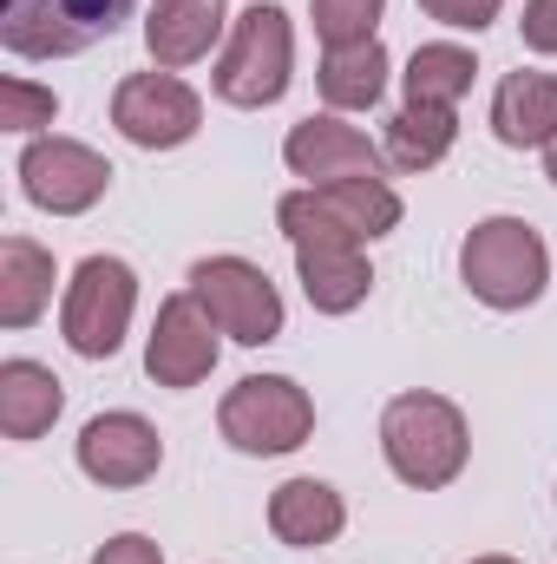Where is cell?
<instances>
[{"label":"cell","instance_id":"cell-1","mask_svg":"<svg viewBox=\"0 0 557 564\" xmlns=\"http://www.w3.org/2000/svg\"><path fill=\"white\" fill-rule=\"evenodd\" d=\"M276 224H282V237L295 243L302 289H308V302H315L321 315H348V308L368 302L374 270H368V257H361V237L341 230V224L321 210L315 191H288L276 204Z\"/></svg>","mask_w":557,"mask_h":564},{"label":"cell","instance_id":"cell-2","mask_svg":"<svg viewBox=\"0 0 557 564\" xmlns=\"http://www.w3.org/2000/svg\"><path fill=\"white\" fill-rule=\"evenodd\" d=\"M381 453L394 466V479H407L419 492H439L466 473L472 459V433H466V414L446 401V394H394L387 414H381Z\"/></svg>","mask_w":557,"mask_h":564},{"label":"cell","instance_id":"cell-3","mask_svg":"<svg viewBox=\"0 0 557 564\" xmlns=\"http://www.w3.org/2000/svg\"><path fill=\"white\" fill-rule=\"evenodd\" d=\"M459 282L485 308H532L551 282V250L525 217H485L459 243Z\"/></svg>","mask_w":557,"mask_h":564},{"label":"cell","instance_id":"cell-4","mask_svg":"<svg viewBox=\"0 0 557 564\" xmlns=\"http://www.w3.org/2000/svg\"><path fill=\"white\" fill-rule=\"evenodd\" d=\"M139 0H7L0 7V46L13 59H66L99 40H112Z\"/></svg>","mask_w":557,"mask_h":564},{"label":"cell","instance_id":"cell-5","mask_svg":"<svg viewBox=\"0 0 557 564\" xmlns=\"http://www.w3.org/2000/svg\"><path fill=\"white\" fill-rule=\"evenodd\" d=\"M288 66H295V33H288V13L276 0H256L237 13L230 26V46L217 59V99L243 106V112H263L288 93Z\"/></svg>","mask_w":557,"mask_h":564},{"label":"cell","instance_id":"cell-6","mask_svg":"<svg viewBox=\"0 0 557 564\" xmlns=\"http://www.w3.org/2000/svg\"><path fill=\"white\" fill-rule=\"evenodd\" d=\"M132 308H139V276L132 263L119 257H86L73 282H66V302H59V328H66V348L86 355V361H106L119 355L125 328H132Z\"/></svg>","mask_w":557,"mask_h":564},{"label":"cell","instance_id":"cell-7","mask_svg":"<svg viewBox=\"0 0 557 564\" xmlns=\"http://www.w3.org/2000/svg\"><path fill=\"white\" fill-rule=\"evenodd\" d=\"M217 426L237 453H295L315 433V401L288 375H250L223 394Z\"/></svg>","mask_w":557,"mask_h":564},{"label":"cell","instance_id":"cell-8","mask_svg":"<svg viewBox=\"0 0 557 564\" xmlns=\"http://www.w3.org/2000/svg\"><path fill=\"white\" fill-rule=\"evenodd\" d=\"M190 295H197L204 315H210L230 341H243V348H263V341L282 335L276 282L263 276L256 263H243V257H204V263L190 270Z\"/></svg>","mask_w":557,"mask_h":564},{"label":"cell","instance_id":"cell-9","mask_svg":"<svg viewBox=\"0 0 557 564\" xmlns=\"http://www.w3.org/2000/svg\"><path fill=\"white\" fill-rule=\"evenodd\" d=\"M20 191L53 217H79L112 191V164L79 139H33L20 151Z\"/></svg>","mask_w":557,"mask_h":564},{"label":"cell","instance_id":"cell-10","mask_svg":"<svg viewBox=\"0 0 557 564\" xmlns=\"http://www.w3.org/2000/svg\"><path fill=\"white\" fill-rule=\"evenodd\" d=\"M112 126L139 144V151H177V144L197 139L204 99L177 73H132L112 93Z\"/></svg>","mask_w":557,"mask_h":564},{"label":"cell","instance_id":"cell-11","mask_svg":"<svg viewBox=\"0 0 557 564\" xmlns=\"http://www.w3.org/2000/svg\"><path fill=\"white\" fill-rule=\"evenodd\" d=\"M217 322L204 315V302L190 295V289H177V295H164L157 302V322H151V341H144V375L157 381V388H197V381H210V368H217Z\"/></svg>","mask_w":557,"mask_h":564},{"label":"cell","instance_id":"cell-12","mask_svg":"<svg viewBox=\"0 0 557 564\" xmlns=\"http://www.w3.org/2000/svg\"><path fill=\"white\" fill-rule=\"evenodd\" d=\"M157 466H164V440H157V426L144 414H92L79 426V473L92 486L132 492Z\"/></svg>","mask_w":557,"mask_h":564},{"label":"cell","instance_id":"cell-13","mask_svg":"<svg viewBox=\"0 0 557 564\" xmlns=\"http://www.w3.org/2000/svg\"><path fill=\"white\" fill-rule=\"evenodd\" d=\"M282 158H288V171H295V177H308V184H335V177H381V164H387V151H381V144L368 139V132H354V126H341L335 112L288 126Z\"/></svg>","mask_w":557,"mask_h":564},{"label":"cell","instance_id":"cell-14","mask_svg":"<svg viewBox=\"0 0 557 564\" xmlns=\"http://www.w3.org/2000/svg\"><path fill=\"white\" fill-rule=\"evenodd\" d=\"M223 0H151V13H144V46H151V59L164 66V73H177V66H197L217 40H223Z\"/></svg>","mask_w":557,"mask_h":564},{"label":"cell","instance_id":"cell-15","mask_svg":"<svg viewBox=\"0 0 557 564\" xmlns=\"http://www.w3.org/2000/svg\"><path fill=\"white\" fill-rule=\"evenodd\" d=\"M341 525H348V506H341V492L328 479H282L270 492V532L282 545H295V552L335 545Z\"/></svg>","mask_w":557,"mask_h":564},{"label":"cell","instance_id":"cell-16","mask_svg":"<svg viewBox=\"0 0 557 564\" xmlns=\"http://www.w3.org/2000/svg\"><path fill=\"white\" fill-rule=\"evenodd\" d=\"M492 132L512 151L557 139V73H505L492 93Z\"/></svg>","mask_w":557,"mask_h":564},{"label":"cell","instance_id":"cell-17","mask_svg":"<svg viewBox=\"0 0 557 564\" xmlns=\"http://www.w3.org/2000/svg\"><path fill=\"white\" fill-rule=\"evenodd\" d=\"M59 408H66V388H59L53 368H40L26 355L0 361V433L7 440H40L59 421Z\"/></svg>","mask_w":557,"mask_h":564},{"label":"cell","instance_id":"cell-18","mask_svg":"<svg viewBox=\"0 0 557 564\" xmlns=\"http://www.w3.org/2000/svg\"><path fill=\"white\" fill-rule=\"evenodd\" d=\"M315 86H321V99H328L335 112H368V106H381V93H387V46H381V40L328 46Z\"/></svg>","mask_w":557,"mask_h":564},{"label":"cell","instance_id":"cell-19","mask_svg":"<svg viewBox=\"0 0 557 564\" xmlns=\"http://www.w3.org/2000/svg\"><path fill=\"white\" fill-rule=\"evenodd\" d=\"M46 302H53V250H40L33 237H7L0 243V322L33 328Z\"/></svg>","mask_w":557,"mask_h":564},{"label":"cell","instance_id":"cell-20","mask_svg":"<svg viewBox=\"0 0 557 564\" xmlns=\"http://www.w3.org/2000/svg\"><path fill=\"white\" fill-rule=\"evenodd\" d=\"M452 139H459V112L452 106H401L394 119H387V171H433L446 151H452Z\"/></svg>","mask_w":557,"mask_h":564},{"label":"cell","instance_id":"cell-21","mask_svg":"<svg viewBox=\"0 0 557 564\" xmlns=\"http://www.w3.org/2000/svg\"><path fill=\"white\" fill-rule=\"evenodd\" d=\"M308 191H315L321 210H328L341 230H354L361 243L401 230V197H394L387 177H335V184H308Z\"/></svg>","mask_w":557,"mask_h":564},{"label":"cell","instance_id":"cell-22","mask_svg":"<svg viewBox=\"0 0 557 564\" xmlns=\"http://www.w3.org/2000/svg\"><path fill=\"white\" fill-rule=\"evenodd\" d=\"M472 53L466 46H452V40H433V46H414V59H407V73H401V86H407V99L414 106H459L466 93H472Z\"/></svg>","mask_w":557,"mask_h":564},{"label":"cell","instance_id":"cell-23","mask_svg":"<svg viewBox=\"0 0 557 564\" xmlns=\"http://www.w3.org/2000/svg\"><path fill=\"white\" fill-rule=\"evenodd\" d=\"M381 7H387V0H308L315 33H321L328 46H361V40H374Z\"/></svg>","mask_w":557,"mask_h":564},{"label":"cell","instance_id":"cell-24","mask_svg":"<svg viewBox=\"0 0 557 564\" xmlns=\"http://www.w3.org/2000/svg\"><path fill=\"white\" fill-rule=\"evenodd\" d=\"M59 119V99H53V86H33V79H0V126L7 132H40V126H53Z\"/></svg>","mask_w":557,"mask_h":564},{"label":"cell","instance_id":"cell-25","mask_svg":"<svg viewBox=\"0 0 557 564\" xmlns=\"http://www.w3.org/2000/svg\"><path fill=\"white\" fill-rule=\"evenodd\" d=\"M499 7H505V0H419V13H433L439 26H459V33L492 26V20H499Z\"/></svg>","mask_w":557,"mask_h":564},{"label":"cell","instance_id":"cell-26","mask_svg":"<svg viewBox=\"0 0 557 564\" xmlns=\"http://www.w3.org/2000/svg\"><path fill=\"white\" fill-rule=\"evenodd\" d=\"M92 564H164V552H157L144 532H119V539H106V545L92 552Z\"/></svg>","mask_w":557,"mask_h":564},{"label":"cell","instance_id":"cell-27","mask_svg":"<svg viewBox=\"0 0 557 564\" xmlns=\"http://www.w3.org/2000/svg\"><path fill=\"white\" fill-rule=\"evenodd\" d=\"M525 46L532 53H557V0H525Z\"/></svg>","mask_w":557,"mask_h":564},{"label":"cell","instance_id":"cell-28","mask_svg":"<svg viewBox=\"0 0 557 564\" xmlns=\"http://www.w3.org/2000/svg\"><path fill=\"white\" fill-rule=\"evenodd\" d=\"M545 177H551V184H557V139L545 144Z\"/></svg>","mask_w":557,"mask_h":564},{"label":"cell","instance_id":"cell-29","mask_svg":"<svg viewBox=\"0 0 557 564\" xmlns=\"http://www.w3.org/2000/svg\"><path fill=\"white\" fill-rule=\"evenodd\" d=\"M472 564H518V558H499V552H492V558H472Z\"/></svg>","mask_w":557,"mask_h":564}]
</instances>
